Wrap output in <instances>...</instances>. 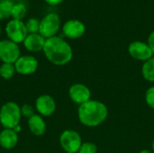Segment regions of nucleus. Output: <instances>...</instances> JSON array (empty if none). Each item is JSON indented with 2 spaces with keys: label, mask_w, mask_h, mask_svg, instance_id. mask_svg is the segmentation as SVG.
Segmentation results:
<instances>
[{
  "label": "nucleus",
  "mask_w": 154,
  "mask_h": 153,
  "mask_svg": "<svg viewBox=\"0 0 154 153\" xmlns=\"http://www.w3.org/2000/svg\"><path fill=\"white\" fill-rule=\"evenodd\" d=\"M42 50L46 59L56 66H64L68 64L73 57L71 46L59 36L46 39Z\"/></svg>",
  "instance_id": "obj_1"
},
{
  "label": "nucleus",
  "mask_w": 154,
  "mask_h": 153,
  "mask_svg": "<svg viewBox=\"0 0 154 153\" xmlns=\"http://www.w3.org/2000/svg\"><path fill=\"white\" fill-rule=\"evenodd\" d=\"M108 116L106 106L98 100H92L79 106L78 117L79 122L87 127H97L102 124Z\"/></svg>",
  "instance_id": "obj_2"
},
{
  "label": "nucleus",
  "mask_w": 154,
  "mask_h": 153,
  "mask_svg": "<svg viewBox=\"0 0 154 153\" xmlns=\"http://www.w3.org/2000/svg\"><path fill=\"white\" fill-rule=\"evenodd\" d=\"M21 107L13 101L6 102L0 108V124L5 129H14L20 124Z\"/></svg>",
  "instance_id": "obj_3"
},
{
  "label": "nucleus",
  "mask_w": 154,
  "mask_h": 153,
  "mask_svg": "<svg viewBox=\"0 0 154 153\" xmlns=\"http://www.w3.org/2000/svg\"><path fill=\"white\" fill-rule=\"evenodd\" d=\"M60 27V18L55 13L46 14L40 21L39 33L45 39L56 36Z\"/></svg>",
  "instance_id": "obj_4"
},
{
  "label": "nucleus",
  "mask_w": 154,
  "mask_h": 153,
  "mask_svg": "<svg viewBox=\"0 0 154 153\" xmlns=\"http://www.w3.org/2000/svg\"><path fill=\"white\" fill-rule=\"evenodd\" d=\"M60 144L67 153H78L82 144V139L78 132L65 130L60 136Z\"/></svg>",
  "instance_id": "obj_5"
},
{
  "label": "nucleus",
  "mask_w": 154,
  "mask_h": 153,
  "mask_svg": "<svg viewBox=\"0 0 154 153\" xmlns=\"http://www.w3.org/2000/svg\"><path fill=\"white\" fill-rule=\"evenodd\" d=\"M5 32L8 37V40L17 44L23 42L26 36L28 35L25 23L14 19H12L7 23L5 27Z\"/></svg>",
  "instance_id": "obj_6"
},
{
  "label": "nucleus",
  "mask_w": 154,
  "mask_h": 153,
  "mask_svg": "<svg viewBox=\"0 0 154 153\" xmlns=\"http://www.w3.org/2000/svg\"><path fill=\"white\" fill-rule=\"evenodd\" d=\"M20 56L21 50L17 43L10 40L0 41V60L3 63L14 64Z\"/></svg>",
  "instance_id": "obj_7"
},
{
  "label": "nucleus",
  "mask_w": 154,
  "mask_h": 153,
  "mask_svg": "<svg viewBox=\"0 0 154 153\" xmlns=\"http://www.w3.org/2000/svg\"><path fill=\"white\" fill-rule=\"evenodd\" d=\"M128 52L133 59L143 62L153 57L154 55L148 43L141 41H134L131 42L128 46Z\"/></svg>",
  "instance_id": "obj_8"
},
{
  "label": "nucleus",
  "mask_w": 154,
  "mask_h": 153,
  "mask_svg": "<svg viewBox=\"0 0 154 153\" xmlns=\"http://www.w3.org/2000/svg\"><path fill=\"white\" fill-rule=\"evenodd\" d=\"M38 60L31 55L20 56V58L14 63L16 72L23 76L32 75L35 73L38 69Z\"/></svg>",
  "instance_id": "obj_9"
},
{
  "label": "nucleus",
  "mask_w": 154,
  "mask_h": 153,
  "mask_svg": "<svg viewBox=\"0 0 154 153\" xmlns=\"http://www.w3.org/2000/svg\"><path fill=\"white\" fill-rule=\"evenodd\" d=\"M69 96L72 102L80 106L90 100L91 91L86 85L82 83H75L69 88Z\"/></svg>",
  "instance_id": "obj_10"
},
{
  "label": "nucleus",
  "mask_w": 154,
  "mask_h": 153,
  "mask_svg": "<svg viewBox=\"0 0 154 153\" xmlns=\"http://www.w3.org/2000/svg\"><path fill=\"white\" fill-rule=\"evenodd\" d=\"M35 109L42 116H51L56 110V102L50 95H42L35 101Z\"/></svg>",
  "instance_id": "obj_11"
},
{
  "label": "nucleus",
  "mask_w": 154,
  "mask_h": 153,
  "mask_svg": "<svg viewBox=\"0 0 154 153\" xmlns=\"http://www.w3.org/2000/svg\"><path fill=\"white\" fill-rule=\"evenodd\" d=\"M63 34L69 39H79L82 37L86 32L85 24L77 19L67 21L62 27Z\"/></svg>",
  "instance_id": "obj_12"
},
{
  "label": "nucleus",
  "mask_w": 154,
  "mask_h": 153,
  "mask_svg": "<svg viewBox=\"0 0 154 153\" xmlns=\"http://www.w3.org/2000/svg\"><path fill=\"white\" fill-rule=\"evenodd\" d=\"M46 39L40 33H29L23 41L25 49L32 52H39L43 50Z\"/></svg>",
  "instance_id": "obj_13"
},
{
  "label": "nucleus",
  "mask_w": 154,
  "mask_h": 153,
  "mask_svg": "<svg viewBox=\"0 0 154 153\" xmlns=\"http://www.w3.org/2000/svg\"><path fill=\"white\" fill-rule=\"evenodd\" d=\"M18 143V134L13 129H4L0 133V146L5 150H12Z\"/></svg>",
  "instance_id": "obj_14"
},
{
  "label": "nucleus",
  "mask_w": 154,
  "mask_h": 153,
  "mask_svg": "<svg viewBox=\"0 0 154 153\" xmlns=\"http://www.w3.org/2000/svg\"><path fill=\"white\" fill-rule=\"evenodd\" d=\"M28 127L30 132L36 136H42L46 132L45 121L40 115L35 114L33 116L28 119Z\"/></svg>",
  "instance_id": "obj_15"
},
{
  "label": "nucleus",
  "mask_w": 154,
  "mask_h": 153,
  "mask_svg": "<svg viewBox=\"0 0 154 153\" xmlns=\"http://www.w3.org/2000/svg\"><path fill=\"white\" fill-rule=\"evenodd\" d=\"M143 78L151 83H154V56L144 61L142 67Z\"/></svg>",
  "instance_id": "obj_16"
},
{
  "label": "nucleus",
  "mask_w": 154,
  "mask_h": 153,
  "mask_svg": "<svg viewBox=\"0 0 154 153\" xmlns=\"http://www.w3.org/2000/svg\"><path fill=\"white\" fill-rule=\"evenodd\" d=\"M15 67L14 64L12 63H3L0 66V77L5 80L10 79L15 74Z\"/></svg>",
  "instance_id": "obj_17"
},
{
  "label": "nucleus",
  "mask_w": 154,
  "mask_h": 153,
  "mask_svg": "<svg viewBox=\"0 0 154 153\" xmlns=\"http://www.w3.org/2000/svg\"><path fill=\"white\" fill-rule=\"evenodd\" d=\"M14 5L11 0H5L0 3V20H5L11 16Z\"/></svg>",
  "instance_id": "obj_18"
},
{
  "label": "nucleus",
  "mask_w": 154,
  "mask_h": 153,
  "mask_svg": "<svg viewBox=\"0 0 154 153\" xmlns=\"http://www.w3.org/2000/svg\"><path fill=\"white\" fill-rule=\"evenodd\" d=\"M26 6L23 4H14L12 9V14L11 16L13 17V19L14 20H20L22 21V19H23L26 15Z\"/></svg>",
  "instance_id": "obj_19"
},
{
  "label": "nucleus",
  "mask_w": 154,
  "mask_h": 153,
  "mask_svg": "<svg viewBox=\"0 0 154 153\" xmlns=\"http://www.w3.org/2000/svg\"><path fill=\"white\" fill-rule=\"evenodd\" d=\"M25 26L29 33H39L40 21L37 18H30L26 21Z\"/></svg>",
  "instance_id": "obj_20"
},
{
  "label": "nucleus",
  "mask_w": 154,
  "mask_h": 153,
  "mask_svg": "<svg viewBox=\"0 0 154 153\" xmlns=\"http://www.w3.org/2000/svg\"><path fill=\"white\" fill-rule=\"evenodd\" d=\"M97 146L96 143L91 142H82L78 153H97Z\"/></svg>",
  "instance_id": "obj_21"
},
{
  "label": "nucleus",
  "mask_w": 154,
  "mask_h": 153,
  "mask_svg": "<svg viewBox=\"0 0 154 153\" xmlns=\"http://www.w3.org/2000/svg\"><path fill=\"white\" fill-rule=\"evenodd\" d=\"M21 114H22V116L29 119V118H31L32 116H33L35 115L34 107L32 106H31V105L24 104L21 107Z\"/></svg>",
  "instance_id": "obj_22"
},
{
  "label": "nucleus",
  "mask_w": 154,
  "mask_h": 153,
  "mask_svg": "<svg viewBox=\"0 0 154 153\" xmlns=\"http://www.w3.org/2000/svg\"><path fill=\"white\" fill-rule=\"evenodd\" d=\"M145 102L146 104L154 109V86L149 87L145 92Z\"/></svg>",
  "instance_id": "obj_23"
},
{
  "label": "nucleus",
  "mask_w": 154,
  "mask_h": 153,
  "mask_svg": "<svg viewBox=\"0 0 154 153\" xmlns=\"http://www.w3.org/2000/svg\"><path fill=\"white\" fill-rule=\"evenodd\" d=\"M147 43H148V45L150 46V48L152 49V52L154 53V31H152V32L150 33V35H149V37H148V41H147Z\"/></svg>",
  "instance_id": "obj_24"
},
{
  "label": "nucleus",
  "mask_w": 154,
  "mask_h": 153,
  "mask_svg": "<svg viewBox=\"0 0 154 153\" xmlns=\"http://www.w3.org/2000/svg\"><path fill=\"white\" fill-rule=\"evenodd\" d=\"M48 5H60L61 2H63L64 0H44Z\"/></svg>",
  "instance_id": "obj_25"
},
{
  "label": "nucleus",
  "mask_w": 154,
  "mask_h": 153,
  "mask_svg": "<svg viewBox=\"0 0 154 153\" xmlns=\"http://www.w3.org/2000/svg\"><path fill=\"white\" fill-rule=\"evenodd\" d=\"M13 130H14V131L15 133H19V132H20V131L22 130V128H21V126H20V124H19V125L15 126V127H14V128Z\"/></svg>",
  "instance_id": "obj_26"
},
{
  "label": "nucleus",
  "mask_w": 154,
  "mask_h": 153,
  "mask_svg": "<svg viewBox=\"0 0 154 153\" xmlns=\"http://www.w3.org/2000/svg\"><path fill=\"white\" fill-rule=\"evenodd\" d=\"M140 153H152L151 151H149V150H142Z\"/></svg>",
  "instance_id": "obj_27"
},
{
  "label": "nucleus",
  "mask_w": 154,
  "mask_h": 153,
  "mask_svg": "<svg viewBox=\"0 0 154 153\" xmlns=\"http://www.w3.org/2000/svg\"><path fill=\"white\" fill-rule=\"evenodd\" d=\"M152 151H153L154 152V138L153 140H152Z\"/></svg>",
  "instance_id": "obj_28"
},
{
  "label": "nucleus",
  "mask_w": 154,
  "mask_h": 153,
  "mask_svg": "<svg viewBox=\"0 0 154 153\" xmlns=\"http://www.w3.org/2000/svg\"><path fill=\"white\" fill-rule=\"evenodd\" d=\"M0 36H1V27H0Z\"/></svg>",
  "instance_id": "obj_29"
},
{
  "label": "nucleus",
  "mask_w": 154,
  "mask_h": 153,
  "mask_svg": "<svg viewBox=\"0 0 154 153\" xmlns=\"http://www.w3.org/2000/svg\"><path fill=\"white\" fill-rule=\"evenodd\" d=\"M3 1H5V0H0V3H1V2H3Z\"/></svg>",
  "instance_id": "obj_30"
},
{
  "label": "nucleus",
  "mask_w": 154,
  "mask_h": 153,
  "mask_svg": "<svg viewBox=\"0 0 154 153\" xmlns=\"http://www.w3.org/2000/svg\"><path fill=\"white\" fill-rule=\"evenodd\" d=\"M11 1H18V0H11Z\"/></svg>",
  "instance_id": "obj_31"
}]
</instances>
